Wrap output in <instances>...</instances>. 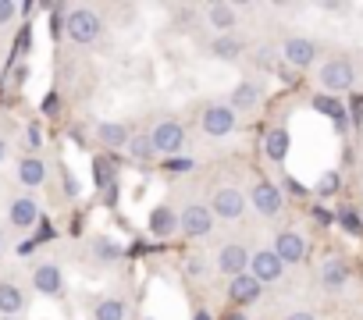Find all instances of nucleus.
<instances>
[{
	"instance_id": "25",
	"label": "nucleus",
	"mask_w": 363,
	"mask_h": 320,
	"mask_svg": "<svg viewBox=\"0 0 363 320\" xmlns=\"http://www.w3.org/2000/svg\"><path fill=\"white\" fill-rule=\"evenodd\" d=\"M93 320H128V302L121 295H100L93 302Z\"/></svg>"
},
{
	"instance_id": "41",
	"label": "nucleus",
	"mask_w": 363,
	"mask_h": 320,
	"mask_svg": "<svg viewBox=\"0 0 363 320\" xmlns=\"http://www.w3.org/2000/svg\"><path fill=\"white\" fill-rule=\"evenodd\" d=\"M359 221H363V214H359Z\"/></svg>"
},
{
	"instance_id": "13",
	"label": "nucleus",
	"mask_w": 363,
	"mask_h": 320,
	"mask_svg": "<svg viewBox=\"0 0 363 320\" xmlns=\"http://www.w3.org/2000/svg\"><path fill=\"white\" fill-rule=\"evenodd\" d=\"M29 281H33V288H36L40 295H47V299H57V295H65V288H68L65 270H61V263H54V260L36 263L33 274H29Z\"/></svg>"
},
{
	"instance_id": "18",
	"label": "nucleus",
	"mask_w": 363,
	"mask_h": 320,
	"mask_svg": "<svg viewBox=\"0 0 363 320\" xmlns=\"http://www.w3.org/2000/svg\"><path fill=\"white\" fill-rule=\"evenodd\" d=\"M260 146H264V156L271 160V164H285V156H289V149H292V135H289L285 125H267Z\"/></svg>"
},
{
	"instance_id": "16",
	"label": "nucleus",
	"mask_w": 363,
	"mask_h": 320,
	"mask_svg": "<svg viewBox=\"0 0 363 320\" xmlns=\"http://www.w3.org/2000/svg\"><path fill=\"white\" fill-rule=\"evenodd\" d=\"M264 100H267V89H264V82H257V79H242V82H235L232 93H228V103H232L239 114H242V110H257Z\"/></svg>"
},
{
	"instance_id": "5",
	"label": "nucleus",
	"mask_w": 363,
	"mask_h": 320,
	"mask_svg": "<svg viewBox=\"0 0 363 320\" xmlns=\"http://www.w3.org/2000/svg\"><path fill=\"white\" fill-rule=\"evenodd\" d=\"M239 110L228 103V100H211V103H203V110H200V132L207 135V139H228V135H235L239 132Z\"/></svg>"
},
{
	"instance_id": "23",
	"label": "nucleus",
	"mask_w": 363,
	"mask_h": 320,
	"mask_svg": "<svg viewBox=\"0 0 363 320\" xmlns=\"http://www.w3.org/2000/svg\"><path fill=\"white\" fill-rule=\"evenodd\" d=\"M26 306L29 302H26V292L18 281H11V278L0 281V316H22Z\"/></svg>"
},
{
	"instance_id": "3",
	"label": "nucleus",
	"mask_w": 363,
	"mask_h": 320,
	"mask_svg": "<svg viewBox=\"0 0 363 320\" xmlns=\"http://www.w3.org/2000/svg\"><path fill=\"white\" fill-rule=\"evenodd\" d=\"M65 36L75 43V47H93L100 36H104V15L96 8H68L65 15Z\"/></svg>"
},
{
	"instance_id": "26",
	"label": "nucleus",
	"mask_w": 363,
	"mask_h": 320,
	"mask_svg": "<svg viewBox=\"0 0 363 320\" xmlns=\"http://www.w3.org/2000/svg\"><path fill=\"white\" fill-rule=\"evenodd\" d=\"M89 249H93V260L104 263V267H111V263H118V260L125 256V246H121L118 239H111V235H96V239L89 242Z\"/></svg>"
},
{
	"instance_id": "8",
	"label": "nucleus",
	"mask_w": 363,
	"mask_h": 320,
	"mask_svg": "<svg viewBox=\"0 0 363 320\" xmlns=\"http://www.w3.org/2000/svg\"><path fill=\"white\" fill-rule=\"evenodd\" d=\"M250 260H253V249L246 246V242H221L214 253H211V263H214V270L221 274V278H239V274H246L250 270Z\"/></svg>"
},
{
	"instance_id": "27",
	"label": "nucleus",
	"mask_w": 363,
	"mask_h": 320,
	"mask_svg": "<svg viewBox=\"0 0 363 320\" xmlns=\"http://www.w3.org/2000/svg\"><path fill=\"white\" fill-rule=\"evenodd\" d=\"M313 107H320V114H328V118H335V121L345 118V107H342L338 96H324V93H317V96H313Z\"/></svg>"
},
{
	"instance_id": "35",
	"label": "nucleus",
	"mask_w": 363,
	"mask_h": 320,
	"mask_svg": "<svg viewBox=\"0 0 363 320\" xmlns=\"http://www.w3.org/2000/svg\"><path fill=\"white\" fill-rule=\"evenodd\" d=\"M93 168H96V185H107V178H114V171H107L111 164H107V160H104V156L96 160V164H93Z\"/></svg>"
},
{
	"instance_id": "40",
	"label": "nucleus",
	"mask_w": 363,
	"mask_h": 320,
	"mask_svg": "<svg viewBox=\"0 0 363 320\" xmlns=\"http://www.w3.org/2000/svg\"><path fill=\"white\" fill-rule=\"evenodd\" d=\"M0 253H4V235H0Z\"/></svg>"
},
{
	"instance_id": "38",
	"label": "nucleus",
	"mask_w": 363,
	"mask_h": 320,
	"mask_svg": "<svg viewBox=\"0 0 363 320\" xmlns=\"http://www.w3.org/2000/svg\"><path fill=\"white\" fill-rule=\"evenodd\" d=\"M4 160H8V142L0 139V164H4Z\"/></svg>"
},
{
	"instance_id": "34",
	"label": "nucleus",
	"mask_w": 363,
	"mask_h": 320,
	"mask_svg": "<svg viewBox=\"0 0 363 320\" xmlns=\"http://www.w3.org/2000/svg\"><path fill=\"white\" fill-rule=\"evenodd\" d=\"M285 320H320V316H317L310 306H296V309H289V313H285Z\"/></svg>"
},
{
	"instance_id": "31",
	"label": "nucleus",
	"mask_w": 363,
	"mask_h": 320,
	"mask_svg": "<svg viewBox=\"0 0 363 320\" xmlns=\"http://www.w3.org/2000/svg\"><path fill=\"white\" fill-rule=\"evenodd\" d=\"M26 146H29V149H40V146H43V128H40V125H29V128H26Z\"/></svg>"
},
{
	"instance_id": "7",
	"label": "nucleus",
	"mask_w": 363,
	"mask_h": 320,
	"mask_svg": "<svg viewBox=\"0 0 363 320\" xmlns=\"http://www.w3.org/2000/svg\"><path fill=\"white\" fill-rule=\"evenodd\" d=\"M207 203H211V210H214L218 221H242L246 210H250V196L239 185H214Z\"/></svg>"
},
{
	"instance_id": "17",
	"label": "nucleus",
	"mask_w": 363,
	"mask_h": 320,
	"mask_svg": "<svg viewBox=\"0 0 363 320\" xmlns=\"http://www.w3.org/2000/svg\"><path fill=\"white\" fill-rule=\"evenodd\" d=\"M132 128L125 125V121H96V128H93V139L104 146V149H111V153H118V149H125L128 142H132Z\"/></svg>"
},
{
	"instance_id": "15",
	"label": "nucleus",
	"mask_w": 363,
	"mask_h": 320,
	"mask_svg": "<svg viewBox=\"0 0 363 320\" xmlns=\"http://www.w3.org/2000/svg\"><path fill=\"white\" fill-rule=\"evenodd\" d=\"M146 232H150L157 242L174 239V235H178V207H171V203H157V207L150 210V217H146Z\"/></svg>"
},
{
	"instance_id": "9",
	"label": "nucleus",
	"mask_w": 363,
	"mask_h": 320,
	"mask_svg": "<svg viewBox=\"0 0 363 320\" xmlns=\"http://www.w3.org/2000/svg\"><path fill=\"white\" fill-rule=\"evenodd\" d=\"M246 196H250V203H253V210L260 217H278L285 210V193L271 178H253L250 189H246Z\"/></svg>"
},
{
	"instance_id": "12",
	"label": "nucleus",
	"mask_w": 363,
	"mask_h": 320,
	"mask_svg": "<svg viewBox=\"0 0 363 320\" xmlns=\"http://www.w3.org/2000/svg\"><path fill=\"white\" fill-rule=\"evenodd\" d=\"M239 4H232V0H211V4H203V22L214 36H232L239 29Z\"/></svg>"
},
{
	"instance_id": "37",
	"label": "nucleus",
	"mask_w": 363,
	"mask_h": 320,
	"mask_svg": "<svg viewBox=\"0 0 363 320\" xmlns=\"http://www.w3.org/2000/svg\"><path fill=\"white\" fill-rule=\"evenodd\" d=\"M193 320H214V316H211L207 309H196V313H193Z\"/></svg>"
},
{
	"instance_id": "32",
	"label": "nucleus",
	"mask_w": 363,
	"mask_h": 320,
	"mask_svg": "<svg viewBox=\"0 0 363 320\" xmlns=\"http://www.w3.org/2000/svg\"><path fill=\"white\" fill-rule=\"evenodd\" d=\"M338 221H342V228H345L349 235H359V232H363V221H356L349 210H342V214H338Z\"/></svg>"
},
{
	"instance_id": "28",
	"label": "nucleus",
	"mask_w": 363,
	"mask_h": 320,
	"mask_svg": "<svg viewBox=\"0 0 363 320\" xmlns=\"http://www.w3.org/2000/svg\"><path fill=\"white\" fill-rule=\"evenodd\" d=\"M196 168V160L193 156H174V160H164V171L167 175H189Z\"/></svg>"
},
{
	"instance_id": "22",
	"label": "nucleus",
	"mask_w": 363,
	"mask_h": 320,
	"mask_svg": "<svg viewBox=\"0 0 363 320\" xmlns=\"http://www.w3.org/2000/svg\"><path fill=\"white\" fill-rule=\"evenodd\" d=\"M211 57L214 61H225V64H235L242 54H246V40L239 36V33H232V36H214L211 40Z\"/></svg>"
},
{
	"instance_id": "33",
	"label": "nucleus",
	"mask_w": 363,
	"mask_h": 320,
	"mask_svg": "<svg viewBox=\"0 0 363 320\" xmlns=\"http://www.w3.org/2000/svg\"><path fill=\"white\" fill-rule=\"evenodd\" d=\"M207 267H214V263H211V260H203V256H189V260H186V270H189V274H196V278H200V274H207Z\"/></svg>"
},
{
	"instance_id": "21",
	"label": "nucleus",
	"mask_w": 363,
	"mask_h": 320,
	"mask_svg": "<svg viewBox=\"0 0 363 320\" xmlns=\"http://www.w3.org/2000/svg\"><path fill=\"white\" fill-rule=\"evenodd\" d=\"M15 175H18V182H22L26 189H40V185H47V178H50L47 160H43L40 153H26V156L18 160Z\"/></svg>"
},
{
	"instance_id": "10",
	"label": "nucleus",
	"mask_w": 363,
	"mask_h": 320,
	"mask_svg": "<svg viewBox=\"0 0 363 320\" xmlns=\"http://www.w3.org/2000/svg\"><path fill=\"white\" fill-rule=\"evenodd\" d=\"M271 249L281 256L285 267H299V263H306V256H310V242H306L303 232H296V228H278L274 239H271Z\"/></svg>"
},
{
	"instance_id": "1",
	"label": "nucleus",
	"mask_w": 363,
	"mask_h": 320,
	"mask_svg": "<svg viewBox=\"0 0 363 320\" xmlns=\"http://www.w3.org/2000/svg\"><path fill=\"white\" fill-rule=\"evenodd\" d=\"M313 82H317V89L324 93V96H345V93H352L356 89V64L349 61V57H342V54H335V57H324L317 68H313Z\"/></svg>"
},
{
	"instance_id": "36",
	"label": "nucleus",
	"mask_w": 363,
	"mask_h": 320,
	"mask_svg": "<svg viewBox=\"0 0 363 320\" xmlns=\"http://www.w3.org/2000/svg\"><path fill=\"white\" fill-rule=\"evenodd\" d=\"M26 79H29V68H26V64H18V68H15V86H22Z\"/></svg>"
},
{
	"instance_id": "4",
	"label": "nucleus",
	"mask_w": 363,
	"mask_h": 320,
	"mask_svg": "<svg viewBox=\"0 0 363 320\" xmlns=\"http://www.w3.org/2000/svg\"><path fill=\"white\" fill-rule=\"evenodd\" d=\"M214 228H218V217H214L211 203L189 200V203H182V207H178V235H182V239L200 242V239H207Z\"/></svg>"
},
{
	"instance_id": "6",
	"label": "nucleus",
	"mask_w": 363,
	"mask_h": 320,
	"mask_svg": "<svg viewBox=\"0 0 363 320\" xmlns=\"http://www.w3.org/2000/svg\"><path fill=\"white\" fill-rule=\"evenodd\" d=\"M281 64H289L292 72H310L320 64V43L313 36H285L278 47Z\"/></svg>"
},
{
	"instance_id": "19",
	"label": "nucleus",
	"mask_w": 363,
	"mask_h": 320,
	"mask_svg": "<svg viewBox=\"0 0 363 320\" xmlns=\"http://www.w3.org/2000/svg\"><path fill=\"white\" fill-rule=\"evenodd\" d=\"M8 224L18 228V232H29L40 224V203L33 196H15L8 203Z\"/></svg>"
},
{
	"instance_id": "14",
	"label": "nucleus",
	"mask_w": 363,
	"mask_h": 320,
	"mask_svg": "<svg viewBox=\"0 0 363 320\" xmlns=\"http://www.w3.org/2000/svg\"><path fill=\"white\" fill-rule=\"evenodd\" d=\"M317 281L324 292H345L349 281H352V267L345 256H324L320 260V270H317Z\"/></svg>"
},
{
	"instance_id": "20",
	"label": "nucleus",
	"mask_w": 363,
	"mask_h": 320,
	"mask_svg": "<svg viewBox=\"0 0 363 320\" xmlns=\"http://www.w3.org/2000/svg\"><path fill=\"white\" fill-rule=\"evenodd\" d=\"M225 295H228V302H232V306H253V302L264 295V285L246 270V274H239V278H232V281H228Z\"/></svg>"
},
{
	"instance_id": "29",
	"label": "nucleus",
	"mask_w": 363,
	"mask_h": 320,
	"mask_svg": "<svg viewBox=\"0 0 363 320\" xmlns=\"http://www.w3.org/2000/svg\"><path fill=\"white\" fill-rule=\"evenodd\" d=\"M22 11H26V8H22V4H15V0H0V29H8Z\"/></svg>"
},
{
	"instance_id": "30",
	"label": "nucleus",
	"mask_w": 363,
	"mask_h": 320,
	"mask_svg": "<svg viewBox=\"0 0 363 320\" xmlns=\"http://www.w3.org/2000/svg\"><path fill=\"white\" fill-rule=\"evenodd\" d=\"M338 185H342V175H338V171H328V175H320V182H317V196H331Z\"/></svg>"
},
{
	"instance_id": "24",
	"label": "nucleus",
	"mask_w": 363,
	"mask_h": 320,
	"mask_svg": "<svg viewBox=\"0 0 363 320\" xmlns=\"http://www.w3.org/2000/svg\"><path fill=\"white\" fill-rule=\"evenodd\" d=\"M125 156L132 160L135 168H150L153 160H160V156H157V146H153V139H150V132H135L132 142L125 146Z\"/></svg>"
},
{
	"instance_id": "39",
	"label": "nucleus",
	"mask_w": 363,
	"mask_h": 320,
	"mask_svg": "<svg viewBox=\"0 0 363 320\" xmlns=\"http://www.w3.org/2000/svg\"><path fill=\"white\" fill-rule=\"evenodd\" d=\"M0 320H22V316H0Z\"/></svg>"
},
{
	"instance_id": "11",
	"label": "nucleus",
	"mask_w": 363,
	"mask_h": 320,
	"mask_svg": "<svg viewBox=\"0 0 363 320\" xmlns=\"http://www.w3.org/2000/svg\"><path fill=\"white\" fill-rule=\"evenodd\" d=\"M285 263H281V256L271 249V246H257L253 249V260H250V274L264 285V288H271V285H281L285 281Z\"/></svg>"
},
{
	"instance_id": "2",
	"label": "nucleus",
	"mask_w": 363,
	"mask_h": 320,
	"mask_svg": "<svg viewBox=\"0 0 363 320\" xmlns=\"http://www.w3.org/2000/svg\"><path fill=\"white\" fill-rule=\"evenodd\" d=\"M150 139H153L160 160L186 156V149H189V132H186V125H182L178 118H157L153 128H150Z\"/></svg>"
}]
</instances>
